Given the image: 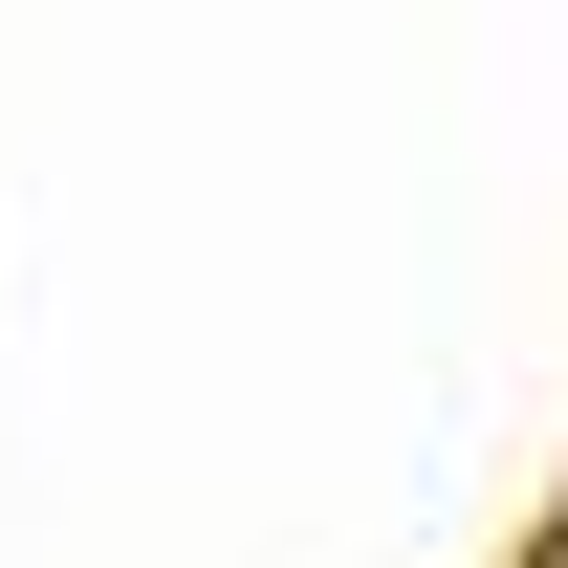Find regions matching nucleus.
Masks as SVG:
<instances>
[{"instance_id":"obj_1","label":"nucleus","mask_w":568,"mask_h":568,"mask_svg":"<svg viewBox=\"0 0 568 568\" xmlns=\"http://www.w3.org/2000/svg\"><path fill=\"white\" fill-rule=\"evenodd\" d=\"M547 568H568V503H547Z\"/></svg>"}]
</instances>
